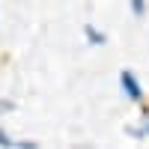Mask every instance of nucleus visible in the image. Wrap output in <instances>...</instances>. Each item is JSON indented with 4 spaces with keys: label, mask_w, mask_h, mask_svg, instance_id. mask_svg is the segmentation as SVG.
Here are the masks:
<instances>
[{
    "label": "nucleus",
    "mask_w": 149,
    "mask_h": 149,
    "mask_svg": "<svg viewBox=\"0 0 149 149\" xmlns=\"http://www.w3.org/2000/svg\"><path fill=\"white\" fill-rule=\"evenodd\" d=\"M119 84H122V90H125V95L131 98V102H140V98H143V90H140L137 78H134V72H122L119 74Z\"/></svg>",
    "instance_id": "1"
},
{
    "label": "nucleus",
    "mask_w": 149,
    "mask_h": 149,
    "mask_svg": "<svg viewBox=\"0 0 149 149\" xmlns=\"http://www.w3.org/2000/svg\"><path fill=\"white\" fill-rule=\"evenodd\" d=\"M84 30H86V39H90V45H104V36L98 33V30L93 27V24H86Z\"/></svg>",
    "instance_id": "2"
},
{
    "label": "nucleus",
    "mask_w": 149,
    "mask_h": 149,
    "mask_svg": "<svg viewBox=\"0 0 149 149\" xmlns=\"http://www.w3.org/2000/svg\"><path fill=\"white\" fill-rule=\"evenodd\" d=\"M131 9H134V15H143L146 12V0H131Z\"/></svg>",
    "instance_id": "3"
},
{
    "label": "nucleus",
    "mask_w": 149,
    "mask_h": 149,
    "mask_svg": "<svg viewBox=\"0 0 149 149\" xmlns=\"http://www.w3.org/2000/svg\"><path fill=\"white\" fill-rule=\"evenodd\" d=\"M0 143H3V146H15V143H12V137H9L3 128H0Z\"/></svg>",
    "instance_id": "4"
},
{
    "label": "nucleus",
    "mask_w": 149,
    "mask_h": 149,
    "mask_svg": "<svg viewBox=\"0 0 149 149\" xmlns=\"http://www.w3.org/2000/svg\"><path fill=\"white\" fill-rule=\"evenodd\" d=\"M140 134H149V122H146V128H143V131H140Z\"/></svg>",
    "instance_id": "5"
}]
</instances>
